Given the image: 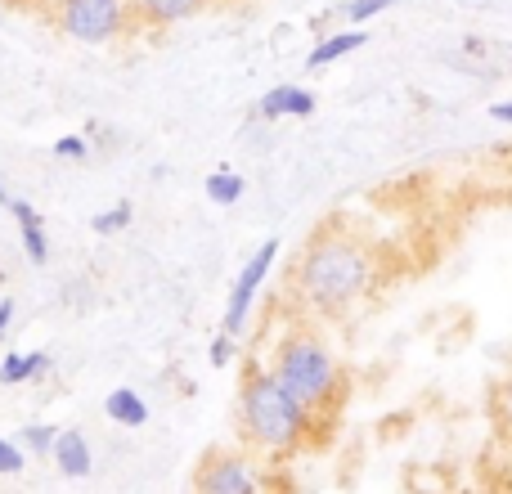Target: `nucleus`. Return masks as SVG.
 Here are the masks:
<instances>
[{
    "instance_id": "9b49d317",
    "label": "nucleus",
    "mask_w": 512,
    "mask_h": 494,
    "mask_svg": "<svg viewBox=\"0 0 512 494\" xmlns=\"http://www.w3.org/2000/svg\"><path fill=\"white\" fill-rule=\"evenodd\" d=\"M104 414L113 418L117 427L135 432V427L149 423V400H144L135 387H117V391H108V396H104Z\"/></svg>"
},
{
    "instance_id": "9d476101",
    "label": "nucleus",
    "mask_w": 512,
    "mask_h": 494,
    "mask_svg": "<svg viewBox=\"0 0 512 494\" xmlns=\"http://www.w3.org/2000/svg\"><path fill=\"white\" fill-rule=\"evenodd\" d=\"M212 0H135V14L144 18L149 27H176L185 18L203 14Z\"/></svg>"
},
{
    "instance_id": "4be33fe9",
    "label": "nucleus",
    "mask_w": 512,
    "mask_h": 494,
    "mask_svg": "<svg viewBox=\"0 0 512 494\" xmlns=\"http://www.w3.org/2000/svg\"><path fill=\"white\" fill-rule=\"evenodd\" d=\"M499 414H504L508 427H512V373L504 378V387H499Z\"/></svg>"
},
{
    "instance_id": "f8f14e48",
    "label": "nucleus",
    "mask_w": 512,
    "mask_h": 494,
    "mask_svg": "<svg viewBox=\"0 0 512 494\" xmlns=\"http://www.w3.org/2000/svg\"><path fill=\"white\" fill-rule=\"evenodd\" d=\"M50 355L45 351H9L0 360V387H18V382H41L50 373Z\"/></svg>"
},
{
    "instance_id": "393cba45",
    "label": "nucleus",
    "mask_w": 512,
    "mask_h": 494,
    "mask_svg": "<svg viewBox=\"0 0 512 494\" xmlns=\"http://www.w3.org/2000/svg\"><path fill=\"white\" fill-rule=\"evenodd\" d=\"M9 198H14V194H9V189H5V180H0V207H9Z\"/></svg>"
},
{
    "instance_id": "423d86ee",
    "label": "nucleus",
    "mask_w": 512,
    "mask_h": 494,
    "mask_svg": "<svg viewBox=\"0 0 512 494\" xmlns=\"http://www.w3.org/2000/svg\"><path fill=\"white\" fill-rule=\"evenodd\" d=\"M198 494H261V468L239 450L207 454L198 468Z\"/></svg>"
},
{
    "instance_id": "f257e3e1",
    "label": "nucleus",
    "mask_w": 512,
    "mask_h": 494,
    "mask_svg": "<svg viewBox=\"0 0 512 494\" xmlns=\"http://www.w3.org/2000/svg\"><path fill=\"white\" fill-rule=\"evenodd\" d=\"M378 283V252L342 225H324L292 270V297L310 315H346Z\"/></svg>"
},
{
    "instance_id": "0eeeda50",
    "label": "nucleus",
    "mask_w": 512,
    "mask_h": 494,
    "mask_svg": "<svg viewBox=\"0 0 512 494\" xmlns=\"http://www.w3.org/2000/svg\"><path fill=\"white\" fill-rule=\"evenodd\" d=\"M319 108L315 90L306 86H270L261 99H256V117L265 122H279V117H310Z\"/></svg>"
},
{
    "instance_id": "aec40b11",
    "label": "nucleus",
    "mask_w": 512,
    "mask_h": 494,
    "mask_svg": "<svg viewBox=\"0 0 512 494\" xmlns=\"http://www.w3.org/2000/svg\"><path fill=\"white\" fill-rule=\"evenodd\" d=\"M207 355H212L216 369H225V364L234 360V337H230V333H216V337H212V351H207Z\"/></svg>"
},
{
    "instance_id": "dca6fc26",
    "label": "nucleus",
    "mask_w": 512,
    "mask_h": 494,
    "mask_svg": "<svg viewBox=\"0 0 512 494\" xmlns=\"http://www.w3.org/2000/svg\"><path fill=\"white\" fill-rule=\"evenodd\" d=\"M18 234H23V252L32 256V265L50 261V239H45V230H41V216H36V221H23Z\"/></svg>"
},
{
    "instance_id": "6e6552de",
    "label": "nucleus",
    "mask_w": 512,
    "mask_h": 494,
    "mask_svg": "<svg viewBox=\"0 0 512 494\" xmlns=\"http://www.w3.org/2000/svg\"><path fill=\"white\" fill-rule=\"evenodd\" d=\"M54 468L63 472L68 481H81L95 472V450H90V441L81 432H59V441H54Z\"/></svg>"
},
{
    "instance_id": "2eb2a0df",
    "label": "nucleus",
    "mask_w": 512,
    "mask_h": 494,
    "mask_svg": "<svg viewBox=\"0 0 512 494\" xmlns=\"http://www.w3.org/2000/svg\"><path fill=\"white\" fill-rule=\"evenodd\" d=\"M131 221H135V207H131V203H113L108 212H99L95 221H90V230L104 234V239H108V234H122Z\"/></svg>"
},
{
    "instance_id": "7ed1b4c3",
    "label": "nucleus",
    "mask_w": 512,
    "mask_h": 494,
    "mask_svg": "<svg viewBox=\"0 0 512 494\" xmlns=\"http://www.w3.org/2000/svg\"><path fill=\"white\" fill-rule=\"evenodd\" d=\"M270 369L310 414H333L346 396V373L337 364L333 346L315 333V328H292L274 342V355H270Z\"/></svg>"
},
{
    "instance_id": "f03ea898",
    "label": "nucleus",
    "mask_w": 512,
    "mask_h": 494,
    "mask_svg": "<svg viewBox=\"0 0 512 494\" xmlns=\"http://www.w3.org/2000/svg\"><path fill=\"white\" fill-rule=\"evenodd\" d=\"M239 418L256 450L265 454H297L315 436V414L274 378L270 364H248L239 382Z\"/></svg>"
},
{
    "instance_id": "b1692460",
    "label": "nucleus",
    "mask_w": 512,
    "mask_h": 494,
    "mask_svg": "<svg viewBox=\"0 0 512 494\" xmlns=\"http://www.w3.org/2000/svg\"><path fill=\"white\" fill-rule=\"evenodd\" d=\"M463 50H468V54H481V59H486V54H490V45L481 41V36H468V41H463Z\"/></svg>"
},
{
    "instance_id": "20e7f679",
    "label": "nucleus",
    "mask_w": 512,
    "mask_h": 494,
    "mask_svg": "<svg viewBox=\"0 0 512 494\" xmlns=\"http://www.w3.org/2000/svg\"><path fill=\"white\" fill-rule=\"evenodd\" d=\"M131 0H54V23L81 45H108L126 32Z\"/></svg>"
},
{
    "instance_id": "f3484780",
    "label": "nucleus",
    "mask_w": 512,
    "mask_h": 494,
    "mask_svg": "<svg viewBox=\"0 0 512 494\" xmlns=\"http://www.w3.org/2000/svg\"><path fill=\"white\" fill-rule=\"evenodd\" d=\"M391 5H396V0H346L342 14H346V23L351 27H364V23H373L378 14H387Z\"/></svg>"
},
{
    "instance_id": "6ab92c4d",
    "label": "nucleus",
    "mask_w": 512,
    "mask_h": 494,
    "mask_svg": "<svg viewBox=\"0 0 512 494\" xmlns=\"http://www.w3.org/2000/svg\"><path fill=\"white\" fill-rule=\"evenodd\" d=\"M54 158L86 162L90 158V140H86V135H59V140H54Z\"/></svg>"
},
{
    "instance_id": "412c9836",
    "label": "nucleus",
    "mask_w": 512,
    "mask_h": 494,
    "mask_svg": "<svg viewBox=\"0 0 512 494\" xmlns=\"http://www.w3.org/2000/svg\"><path fill=\"white\" fill-rule=\"evenodd\" d=\"M486 117L499 122V126H512V99H495V104L486 108Z\"/></svg>"
},
{
    "instance_id": "5701e85b",
    "label": "nucleus",
    "mask_w": 512,
    "mask_h": 494,
    "mask_svg": "<svg viewBox=\"0 0 512 494\" xmlns=\"http://www.w3.org/2000/svg\"><path fill=\"white\" fill-rule=\"evenodd\" d=\"M9 319H14V301L5 297V301H0V337L9 333Z\"/></svg>"
},
{
    "instance_id": "a211bd4d",
    "label": "nucleus",
    "mask_w": 512,
    "mask_h": 494,
    "mask_svg": "<svg viewBox=\"0 0 512 494\" xmlns=\"http://www.w3.org/2000/svg\"><path fill=\"white\" fill-rule=\"evenodd\" d=\"M27 468V450L9 436H0V477H18Z\"/></svg>"
},
{
    "instance_id": "4468645a",
    "label": "nucleus",
    "mask_w": 512,
    "mask_h": 494,
    "mask_svg": "<svg viewBox=\"0 0 512 494\" xmlns=\"http://www.w3.org/2000/svg\"><path fill=\"white\" fill-rule=\"evenodd\" d=\"M54 441H59V427H50V423H32L18 432V445H23L27 454H36V459L54 454Z\"/></svg>"
},
{
    "instance_id": "ddd939ff",
    "label": "nucleus",
    "mask_w": 512,
    "mask_h": 494,
    "mask_svg": "<svg viewBox=\"0 0 512 494\" xmlns=\"http://www.w3.org/2000/svg\"><path fill=\"white\" fill-rule=\"evenodd\" d=\"M243 194H248V180H243L239 171H212V176H207V198H212L216 207H234Z\"/></svg>"
},
{
    "instance_id": "39448f33",
    "label": "nucleus",
    "mask_w": 512,
    "mask_h": 494,
    "mask_svg": "<svg viewBox=\"0 0 512 494\" xmlns=\"http://www.w3.org/2000/svg\"><path fill=\"white\" fill-rule=\"evenodd\" d=\"M283 252V243L279 239H265L256 252L243 261V270H239V279H234V288H230V297H225V315H221V333H230V337H239L243 328H248V315H252V306H256V297H261V288H265V279H270V270H274V256Z\"/></svg>"
},
{
    "instance_id": "1a4fd4ad",
    "label": "nucleus",
    "mask_w": 512,
    "mask_h": 494,
    "mask_svg": "<svg viewBox=\"0 0 512 494\" xmlns=\"http://www.w3.org/2000/svg\"><path fill=\"white\" fill-rule=\"evenodd\" d=\"M364 45H369V32H364V27H342V32H333V36H324V41L310 45L306 68L319 72V68H328V63H342L346 54L364 50Z\"/></svg>"
}]
</instances>
